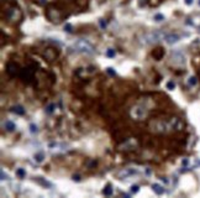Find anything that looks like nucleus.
Returning <instances> with one entry per match:
<instances>
[{"label":"nucleus","instance_id":"20","mask_svg":"<svg viewBox=\"0 0 200 198\" xmlns=\"http://www.w3.org/2000/svg\"><path fill=\"white\" fill-rule=\"evenodd\" d=\"M188 84H189V86H192V87L197 86V84H198V79H197V77H194V76L189 77V79H188Z\"/></svg>","mask_w":200,"mask_h":198},{"label":"nucleus","instance_id":"15","mask_svg":"<svg viewBox=\"0 0 200 198\" xmlns=\"http://www.w3.org/2000/svg\"><path fill=\"white\" fill-rule=\"evenodd\" d=\"M152 191H153L156 195H158V196H161V195L164 193V188H163L161 185H158V183H153V185H152Z\"/></svg>","mask_w":200,"mask_h":198},{"label":"nucleus","instance_id":"25","mask_svg":"<svg viewBox=\"0 0 200 198\" xmlns=\"http://www.w3.org/2000/svg\"><path fill=\"white\" fill-rule=\"evenodd\" d=\"M176 88V83L173 82V81H169L168 83H167V89H169V91H173Z\"/></svg>","mask_w":200,"mask_h":198},{"label":"nucleus","instance_id":"11","mask_svg":"<svg viewBox=\"0 0 200 198\" xmlns=\"http://www.w3.org/2000/svg\"><path fill=\"white\" fill-rule=\"evenodd\" d=\"M67 145H64V144H51L50 145V149L53 151V152H64V151H67Z\"/></svg>","mask_w":200,"mask_h":198},{"label":"nucleus","instance_id":"8","mask_svg":"<svg viewBox=\"0 0 200 198\" xmlns=\"http://www.w3.org/2000/svg\"><path fill=\"white\" fill-rule=\"evenodd\" d=\"M6 72H7L9 76H11V77H16V76H20L21 70H20V67H19L17 63H15V62H9V63L6 65Z\"/></svg>","mask_w":200,"mask_h":198},{"label":"nucleus","instance_id":"22","mask_svg":"<svg viewBox=\"0 0 200 198\" xmlns=\"http://www.w3.org/2000/svg\"><path fill=\"white\" fill-rule=\"evenodd\" d=\"M54 108H56V105H54V104H50V105H47V106H46V114H52V113L54 111Z\"/></svg>","mask_w":200,"mask_h":198},{"label":"nucleus","instance_id":"14","mask_svg":"<svg viewBox=\"0 0 200 198\" xmlns=\"http://www.w3.org/2000/svg\"><path fill=\"white\" fill-rule=\"evenodd\" d=\"M10 111L14 113V114H16V115H24L25 114V109L21 105H14V106H11L10 108Z\"/></svg>","mask_w":200,"mask_h":198},{"label":"nucleus","instance_id":"4","mask_svg":"<svg viewBox=\"0 0 200 198\" xmlns=\"http://www.w3.org/2000/svg\"><path fill=\"white\" fill-rule=\"evenodd\" d=\"M46 16L48 17V20H50L51 22H54V24H58V22L61 21V17H62L59 10L56 9V7H53V6H50V7L46 10Z\"/></svg>","mask_w":200,"mask_h":198},{"label":"nucleus","instance_id":"3","mask_svg":"<svg viewBox=\"0 0 200 198\" xmlns=\"http://www.w3.org/2000/svg\"><path fill=\"white\" fill-rule=\"evenodd\" d=\"M6 17L11 21V22H19L22 17V12L17 6H12L10 9H7L6 11Z\"/></svg>","mask_w":200,"mask_h":198},{"label":"nucleus","instance_id":"6","mask_svg":"<svg viewBox=\"0 0 200 198\" xmlns=\"http://www.w3.org/2000/svg\"><path fill=\"white\" fill-rule=\"evenodd\" d=\"M171 60H172V63H173L174 66H184V65H185V57H184V55H183L182 52H179V51L173 52Z\"/></svg>","mask_w":200,"mask_h":198},{"label":"nucleus","instance_id":"16","mask_svg":"<svg viewBox=\"0 0 200 198\" xmlns=\"http://www.w3.org/2000/svg\"><path fill=\"white\" fill-rule=\"evenodd\" d=\"M4 128H5L7 131H14V130L16 129V125H15V124H14L11 120H7V121H5Z\"/></svg>","mask_w":200,"mask_h":198},{"label":"nucleus","instance_id":"10","mask_svg":"<svg viewBox=\"0 0 200 198\" xmlns=\"http://www.w3.org/2000/svg\"><path fill=\"white\" fill-rule=\"evenodd\" d=\"M57 48H53V47H50V48H46L45 52H43V57L48 61H53L56 60V57L58 56V51H56Z\"/></svg>","mask_w":200,"mask_h":198},{"label":"nucleus","instance_id":"12","mask_svg":"<svg viewBox=\"0 0 200 198\" xmlns=\"http://www.w3.org/2000/svg\"><path fill=\"white\" fill-rule=\"evenodd\" d=\"M164 41H166L168 45H173V43H176V42L179 41V36H178L177 34H166Z\"/></svg>","mask_w":200,"mask_h":198},{"label":"nucleus","instance_id":"28","mask_svg":"<svg viewBox=\"0 0 200 198\" xmlns=\"http://www.w3.org/2000/svg\"><path fill=\"white\" fill-rule=\"evenodd\" d=\"M106 72H107V73H109L110 76H112V77H115V76H116V72H115V71H114V70H112L111 67L106 68Z\"/></svg>","mask_w":200,"mask_h":198},{"label":"nucleus","instance_id":"29","mask_svg":"<svg viewBox=\"0 0 200 198\" xmlns=\"http://www.w3.org/2000/svg\"><path fill=\"white\" fill-rule=\"evenodd\" d=\"M64 31L72 32V25H71V24H66V25H64Z\"/></svg>","mask_w":200,"mask_h":198},{"label":"nucleus","instance_id":"21","mask_svg":"<svg viewBox=\"0 0 200 198\" xmlns=\"http://www.w3.org/2000/svg\"><path fill=\"white\" fill-rule=\"evenodd\" d=\"M102 195H104V196H111V195H112V188L107 185V186L102 190Z\"/></svg>","mask_w":200,"mask_h":198},{"label":"nucleus","instance_id":"9","mask_svg":"<svg viewBox=\"0 0 200 198\" xmlns=\"http://www.w3.org/2000/svg\"><path fill=\"white\" fill-rule=\"evenodd\" d=\"M137 173H138V171L135 170V169H124L117 173V177L119 178H128V177L135 176Z\"/></svg>","mask_w":200,"mask_h":198},{"label":"nucleus","instance_id":"31","mask_svg":"<svg viewBox=\"0 0 200 198\" xmlns=\"http://www.w3.org/2000/svg\"><path fill=\"white\" fill-rule=\"evenodd\" d=\"M72 180L76 181V182H79V181H80V176H79V175H74V176L72 177Z\"/></svg>","mask_w":200,"mask_h":198},{"label":"nucleus","instance_id":"18","mask_svg":"<svg viewBox=\"0 0 200 198\" xmlns=\"http://www.w3.org/2000/svg\"><path fill=\"white\" fill-rule=\"evenodd\" d=\"M33 159H35V161H36V162H38V164H41V162L43 161V159H45V156H43V154H42V152H38V154H36V155L33 156Z\"/></svg>","mask_w":200,"mask_h":198},{"label":"nucleus","instance_id":"7","mask_svg":"<svg viewBox=\"0 0 200 198\" xmlns=\"http://www.w3.org/2000/svg\"><path fill=\"white\" fill-rule=\"evenodd\" d=\"M25 83H30L32 79H33V70L31 68H22L21 72H20V76H19Z\"/></svg>","mask_w":200,"mask_h":198},{"label":"nucleus","instance_id":"30","mask_svg":"<svg viewBox=\"0 0 200 198\" xmlns=\"http://www.w3.org/2000/svg\"><path fill=\"white\" fill-rule=\"evenodd\" d=\"M1 180H2V181H5V180H9V176H7V175H6V173H5L4 171H1Z\"/></svg>","mask_w":200,"mask_h":198},{"label":"nucleus","instance_id":"1","mask_svg":"<svg viewBox=\"0 0 200 198\" xmlns=\"http://www.w3.org/2000/svg\"><path fill=\"white\" fill-rule=\"evenodd\" d=\"M164 37H166V32L154 30V31L143 34L141 36V42L145 45H153V43H157V42L164 40Z\"/></svg>","mask_w":200,"mask_h":198},{"label":"nucleus","instance_id":"35","mask_svg":"<svg viewBox=\"0 0 200 198\" xmlns=\"http://www.w3.org/2000/svg\"><path fill=\"white\" fill-rule=\"evenodd\" d=\"M199 5H200V0H199Z\"/></svg>","mask_w":200,"mask_h":198},{"label":"nucleus","instance_id":"33","mask_svg":"<svg viewBox=\"0 0 200 198\" xmlns=\"http://www.w3.org/2000/svg\"><path fill=\"white\" fill-rule=\"evenodd\" d=\"M188 164H189V161H188V159H185V160H183V162H182V165H183V166H187Z\"/></svg>","mask_w":200,"mask_h":198},{"label":"nucleus","instance_id":"24","mask_svg":"<svg viewBox=\"0 0 200 198\" xmlns=\"http://www.w3.org/2000/svg\"><path fill=\"white\" fill-rule=\"evenodd\" d=\"M115 55H116V51H115L114 48H109V50L106 51V56H107V57H110V58L115 57Z\"/></svg>","mask_w":200,"mask_h":198},{"label":"nucleus","instance_id":"17","mask_svg":"<svg viewBox=\"0 0 200 198\" xmlns=\"http://www.w3.org/2000/svg\"><path fill=\"white\" fill-rule=\"evenodd\" d=\"M36 181H37L40 185L45 186V187H52V183H51V182H48V181L42 180V177H36Z\"/></svg>","mask_w":200,"mask_h":198},{"label":"nucleus","instance_id":"5","mask_svg":"<svg viewBox=\"0 0 200 198\" xmlns=\"http://www.w3.org/2000/svg\"><path fill=\"white\" fill-rule=\"evenodd\" d=\"M131 116L137 120H142L147 116V109L142 105H136L131 109Z\"/></svg>","mask_w":200,"mask_h":198},{"label":"nucleus","instance_id":"2","mask_svg":"<svg viewBox=\"0 0 200 198\" xmlns=\"http://www.w3.org/2000/svg\"><path fill=\"white\" fill-rule=\"evenodd\" d=\"M72 50H74L76 52H79V53H84V55H93L94 53V47L90 42H88L87 40H77L73 46H72Z\"/></svg>","mask_w":200,"mask_h":198},{"label":"nucleus","instance_id":"19","mask_svg":"<svg viewBox=\"0 0 200 198\" xmlns=\"http://www.w3.org/2000/svg\"><path fill=\"white\" fill-rule=\"evenodd\" d=\"M16 176L19 178H24V177H26V171L24 169H17L16 170Z\"/></svg>","mask_w":200,"mask_h":198},{"label":"nucleus","instance_id":"23","mask_svg":"<svg viewBox=\"0 0 200 198\" xmlns=\"http://www.w3.org/2000/svg\"><path fill=\"white\" fill-rule=\"evenodd\" d=\"M153 20L157 21V22H161V21L164 20V15H162V14H156V15L153 16Z\"/></svg>","mask_w":200,"mask_h":198},{"label":"nucleus","instance_id":"27","mask_svg":"<svg viewBox=\"0 0 200 198\" xmlns=\"http://www.w3.org/2000/svg\"><path fill=\"white\" fill-rule=\"evenodd\" d=\"M138 191H140V187H138L137 185H132V186H131V192H132V193H137Z\"/></svg>","mask_w":200,"mask_h":198},{"label":"nucleus","instance_id":"26","mask_svg":"<svg viewBox=\"0 0 200 198\" xmlns=\"http://www.w3.org/2000/svg\"><path fill=\"white\" fill-rule=\"evenodd\" d=\"M30 131H31L32 134H35V133L38 131V129H37V126H36L35 124H31V125H30Z\"/></svg>","mask_w":200,"mask_h":198},{"label":"nucleus","instance_id":"34","mask_svg":"<svg viewBox=\"0 0 200 198\" xmlns=\"http://www.w3.org/2000/svg\"><path fill=\"white\" fill-rule=\"evenodd\" d=\"M185 4L187 5H192L193 4V0H185Z\"/></svg>","mask_w":200,"mask_h":198},{"label":"nucleus","instance_id":"32","mask_svg":"<svg viewBox=\"0 0 200 198\" xmlns=\"http://www.w3.org/2000/svg\"><path fill=\"white\" fill-rule=\"evenodd\" d=\"M99 24H100V27H101V29H105V27H106V22H105L104 20H99Z\"/></svg>","mask_w":200,"mask_h":198},{"label":"nucleus","instance_id":"13","mask_svg":"<svg viewBox=\"0 0 200 198\" xmlns=\"http://www.w3.org/2000/svg\"><path fill=\"white\" fill-rule=\"evenodd\" d=\"M152 56L154 57V60L159 61V60H162V57L164 56V50H163V48H161V47H158V48L153 50V52H152Z\"/></svg>","mask_w":200,"mask_h":198}]
</instances>
